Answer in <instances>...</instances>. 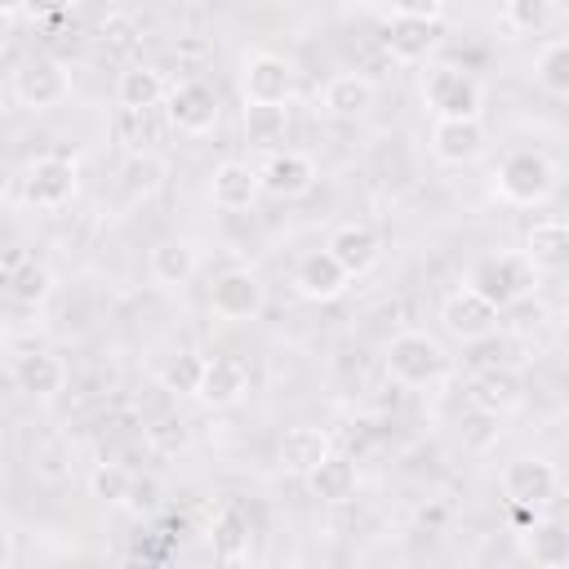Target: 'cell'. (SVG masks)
<instances>
[{
	"mask_svg": "<svg viewBox=\"0 0 569 569\" xmlns=\"http://www.w3.org/2000/svg\"><path fill=\"white\" fill-rule=\"evenodd\" d=\"M538 276H551V271H569V222L565 218H542L525 231V249H520Z\"/></svg>",
	"mask_w": 569,
	"mask_h": 569,
	"instance_id": "cell-22",
	"label": "cell"
},
{
	"mask_svg": "<svg viewBox=\"0 0 569 569\" xmlns=\"http://www.w3.org/2000/svg\"><path fill=\"white\" fill-rule=\"evenodd\" d=\"M556 13H560V9H556L551 0H507V4H498V22L511 27L516 36H533V31H542Z\"/></svg>",
	"mask_w": 569,
	"mask_h": 569,
	"instance_id": "cell-31",
	"label": "cell"
},
{
	"mask_svg": "<svg viewBox=\"0 0 569 569\" xmlns=\"http://www.w3.org/2000/svg\"><path fill=\"white\" fill-rule=\"evenodd\" d=\"M9 378L22 396L31 400H53L62 387H67V360L58 351H44V347H31V351H18L9 360Z\"/></svg>",
	"mask_w": 569,
	"mask_h": 569,
	"instance_id": "cell-12",
	"label": "cell"
},
{
	"mask_svg": "<svg viewBox=\"0 0 569 569\" xmlns=\"http://www.w3.org/2000/svg\"><path fill=\"white\" fill-rule=\"evenodd\" d=\"M520 547H525V556H529L538 569H569V529L556 525V520H533V525H525Z\"/></svg>",
	"mask_w": 569,
	"mask_h": 569,
	"instance_id": "cell-27",
	"label": "cell"
},
{
	"mask_svg": "<svg viewBox=\"0 0 569 569\" xmlns=\"http://www.w3.org/2000/svg\"><path fill=\"white\" fill-rule=\"evenodd\" d=\"M422 102L436 120H480L485 89L480 80L458 62H427L422 71Z\"/></svg>",
	"mask_w": 569,
	"mask_h": 569,
	"instance_id": "cell-1",
	"label": "cell"
},
{
	"mask_svg": "<svg viewBox=\"0 0 569 569\" xmlns=\"http://www.w3.org/2000/svg\"><path fill=\"white\" fill-rule=\"evenodd\" d=\"M164 116H169V124H173L178 133L200 138V133H209V129L218 124L222 102H218L213 84H204V80H182V84L169 89V98H164Z\"/></svg>",
	"mask_w": 569,
	"mask_h": 569,
	"instance_id": "cell-11",
	"label": "cell"
},
{
	"mask_svg": "<svg viewBox=\"0 0 569 569\" xmlns=\"http://www.w3.org/2000/svg\"><path fill=\"white\" fill-rule=\"evenodd\" d=\"M427 147L440 164H471L485 151V124L480 120H436Z\"/></svg>",
	"mask_w": 569,
	"mask_h": 569,
	"instance_id": "cell-21",
	"label": "cell"
},
{
	"mask_svg": "<svg viewBox=\"0 0 569 569\" xmlns=\"http://www.w3.org/2000/svg\"><path fill=\"white\" fill-rule=\"evenodd\" d=\"M498 485H502V498H507L511 507L538 511V507H547V502L560 493V471H556V462H547V458H538V453H520V458H511V462L502 467Z\"/></svg>",
	"mask_w": 569,
	"mask_h": 569,
	"instance_id": "cell-7",
	"label": "cell"
},
{
	"mask_svg": "<svg viewBox=\"0 0 569 569\" xmlns=\"http://www.w3.org/2000/svg\"><path fill=\"white\" fill-rule=\"evenodd\" d=\"M209 307L213 316L231 320V325H244V320H258L262 307H267V284L258 271L249 267H227L222 276H213L209 284Z\"/></svg>",
	"mask_w": 569,
	"mask_h": 569,
	"instance_id": "cell-8",
	"label": "cell"
},
{
	"mask_svg": "<svg viewBox=\"0 0 569 569\" xmlns=\"http://www.w3.org/2000/svg\"><path fill=\"white\" fill-rule=\"evenodd\" d=\"M373 98H378V89L365 71H338L320 89V111L333 120H360L373 107Z\"/></svg>",
	"mask_w": 569,
	"mask_h": 569,
	"instance_id": "cell-19",
	"label": "cell"
},
{
	"mask_svg": "<svg viewBox=\"0 0 569 569\" xmlns=\"http://www.w3.org/2000/svg\"><path fill=\"white\" fill-rule=\"evenodd\" d=\"M382 13H391V18H422V22H445V18H449V4H440V0H413V4H387Z\"/></svg>",
	"mask_w": 569,
	"mask_h": 569,
	"instance_id": "cell-37",
	"label": "cell"
},
{
	"mask_svg": "<svg viewBox=\"0 0 569 569\" xmlns=\"http://www.w3.org/2000/svg\"><path fill=\"white\" fill-rule=\"evenodd\" d=\"M147 445H151L156 453H182V449L191 445V431H187L182 418L164 413V418H156V422L147 427Z\"/></svg>",
	"mask_w": 569,
	"mask_h": 569,
	"instance_id": "cell-35",
	"label": "cell"
},
{
	"mask_svg": "<svg viewBox=\"0 0 569 569\" xmlns=\"http://www.w3.org/2000/svg\"><path fill=\"white\" fill-rule=\"evenodd\" d=\"M240 93L244 107H284L298 93V67L276 49H253L240 67Z\"/></svg>",
	"mask_w": 569,
	"mask_h": 569,
	"instance_id": "cell-4",
	"label": "cell"
},
{
	"mask_svg": "<svg viewBox=\"0 0 569 569\" xmlns=\"http://www.w3.org/2000/svg\"><path fill=\"white\" fill-rule=\"evenodd\" d=\"M316 178H320V169H316V160L307 151H289L284 147V151H271L267 164H262V191H271L280 200L307 196L316 187Z\"/></svg>",
	"mask_w": 569,
	"mask_h": 569,
	"instance_id": "cell-17",
	"label": "cell"
},
{
	"mask_svg": "<svg viewBox=\"0 0 569 569\" xmlns=\"http://www.w3.org/2000/svg\"><path fill=\"white\" fill-rule=\"evenodd\" d=\"M124 178H129V191H133V196H138V191H142V196H151V191L160 187V178H164V164H160L156 156H138V160L129 164V173H124Z\"/></svg>",
	"mask_w": 569,
	"mask_h": 569,
	"instance_id": "cell-36",
	"label": "cell"
},
{
	"mask_svg": "<svg viewBox=\"0 0 569 569\" xmlns=\"http://www.w3.org/2000/svg\"><path fill=\"white\" fill-rule=\"evenodd\" d=\"M538 280H542L538 267H533L520 249H507V253H489V258H480L467 284H471L476 293H485L498 311H507V307L525 302V298L538 289Z\"/></svg>",
	"mask_w": 569,
	"mask_h": 569,
	"instance_id": "cell-2",
	"label": "cell"
},
{
	"mask_svg": "<svg viewBox=\"0 0 569 569\" xmlns=\"http://www.w3.org/2000/svg\"><path fill=\"white\" fill-rule=\"evenodd\" d=\"M89 493L102 498V502H111V507H124L138 493V476L124 462H98L89 471Z\"/></svg>",
	"mask_w": 569,
	"mask_h": 569,
	"instance_id": "cell-30",
	"label": "cell"
},
{
	"mask_svg": "<svg viewBox=\"0 0 569 569\" xmlns=\"http://www.w3.org/2000/svg\"><path fill=\"white\" fill-rule=\"evenodd\" d=\"M289 129V111L284 107H244V138L253 147H271L280 142Z\"/></svg>",
	"mask_w": 569,
	"mask_h": 569,
	"instance_id": "cell-33",
	"label": "cell"
},
{
	"mask_svg": "<svg viewBox=\"0 0 569 569\" xmlns=\"http://www.w3.org/2000/svg\"><path fill=\"white\" fill-rule=\"evenodd\" d=\"M307 489H311V498L338 507V502H351V498H356L360 471H356V462H351L347 453H333L329 462H320V467L307 476Z\"/></svg>",
	"mask_w": 569,
	"mask_h": 569,
	"instance_id": "cell-26",
	"label": "cell"
},
{
	"mask_svg": "<svg viewBox=\"0 0 569 569\" xmlns=\"http://www.w3.org/2000/svg\"><path fill=\"white\" fill-rule=\"evenodd\" d=\"M169 98V84H164V76L156 71V67H147V62H133V67H124L120 76H116V102L129 111V116H147L151 107H160Z\"/></svg>",
	"mask_w": 569,
	"mask_h": 569,
	"instance_id": "cell-25",
	"label": "cell"
},
{
	"mask_svg": "<svg viewBox=\"0 0 569 569\" xmlns=\"http://www.w3.org/2000/svg\"><path fill=\"white\" fill-rule=\"evenodd\" d=\"M249 547H253L249 520H244L240 511H222V516L213 520V551H218L222 560H244Z\"/></svg>",
	"mask_w": 569,
	"mask_h": 569,
	"instance_id": "cell-32",
	"label": "cell"
},
{
	"mask_svg": "<svg viewBox=\"0 0 569 569\" xmlns=\"http://www.w3.org/2000/svg\"><path fill=\"white\" fill-rule=\"evenodd\" d=\"M200 378H204V356H196V351H178L160 369V387L164 391H178V396H196L200 391Z\"/></svg>",
	"mask_w": 569,
	"mask_h": 569,
	"instance_id": "cell-34",
	"label": "cell"
},
{
	"mask_svg": "<svg viewBox=\"0 0 569 569\" xmlns=\"http://www.w3.org/2000/svg\"><path fill=\"white\" fill-rule=\"evenodd\" d=\"M13 98L27 111H53L71 98V71L58 58H31L13 71Z\"/></svg>",
	"mask_w": 569,
	"mask_h": 569,
	"instance_id": "cell-10",
	"label": "cell"
},
{
	"mask_svg": "<svg viewBox=\"0 0 569 569\" xmlns=\"http://www.w3.org/2000/svg\"><path fill=\"white\" fill-rule=\"evenodd\" d=\"M76 191H80V169H76L71 156L44 151V156L27 160V169H22V196H27V204H36V209H62V204H71Z\"/></svg>",
	"mask_w": 569,
	"mask_h": 569,
	"instance_id": "cell-6",
	"label": "cell"
},
{
	"mask_svg": "<svg viewBox=\"0 0 569 569\" xmlns=\"http://www.w3.org/2000/svg\"><path fill=\"white\" fill-rule=\"evenodd\" d=\"M147 271H151V280H156V284L178 289V284H191V276L200 271V253H196V244H191V240L164 236V240H156V244H151V253H147Z\"/></svg>",
	"mask_w": 569,
	"mask_h": 569,
	"instance_id": "cell-23",
	"label": "cell"
},
{
	"mask_svg": "<svg viewBox=\"0 0 569 569\" xmlns=\"http://www.w3.org/2000/svg\"><path fill=\"white\" fill-rule=\"evenodd\" d=\"M249 391V365L240 356H204V378H200V391L196 400L209 405V409H231L240 405Z\"/></svg>",
	"mask_w": 569,
	"mask_h": 569,
	"instance_id": "cell-15",
	"label": "cell"
},
{
	"mask_svg": "<svg viewBox=\"0 0 569 569\" xmlns=\"http://www.w3.org/2000/svg\"><path fill=\"white\" fill-rule=\"evenodd\" d=\"M471 405L493 413V418H507V413H516L525 405V378L516 369H507V365L485 369L476 378V387H471Z\"/></svg>",
	"mask_w": 569,
	"mask_h": 569,
	"instance_id": "cell-24",
	"label": "cell"
},
{
	"mask_svg": "<svg viewBox=\"0 0 569 569\" xmlns=\"http://www.w3.org/2000/svg\"><path fill=\"white\" fill-rule=\"evenodd\" d=\"M493 187H498V196H502L507 204H542V200L556 191V169H551V160H547L542 151L520 147V151H511V156L498 164Z\"/></svg>",
	"mask_w": 569,
	"mask_h": 569,
	"instance_id": "cell-5",
	"label": "cell"
},
{
	"mask_svg": "<svg viewBox=\"0 0 569 569\" xmlns=\"http://www.w3.org/2000/svg\"><path fill=\"white\" fill-rule=\"evenodd\" d=\"M378 18H382V44H387V53L396 58V62H427L431 58V49H436V40H440V22H422V18H391V13H382L378 9Z\"/></svg>",
	"mask_w": 569,
	"mask_h": 569,
	"instance_id": "cell-16",
	"label": "cell"
},
{
	"mask_svg": "<svg viewBox=\"0 0 569 569\" xmlns=\"http://www.w3.org/2000/svg\"><path fill=\"white\" fill-rule=\"evenodd\" d=\"M347 284H351V276L338 267V258H333L329 249H311V253H302L298 267H293V289H298L307 302H333V298L347 293Z\"/></svg>",
	"mask_w": 569,
	"mask_h": 569,
	"instance_id": "cell-14",
	"label": "cell"
},
{
	"mask_svg": "<svg viewBox=\"0 0 569 569\" xmlns=\"http://www.w3.org/2000/svg\"><path fill=\"white\" fill-rule=\"evenodd\" d=\"M4 293H9V302H18V307H44L49 293H53V271H49L44 262L27 258L18 271L4 276Z\"/></svg>",
	"mask_w": 569,
	"mask_h": 569,
	"instance_id": "cell-28",
	"label": "cell"
},
{
	"mask_svg": "<svg viewBox=\"0 0 569 569\" xmlns=\"http://www.w3.org/2000/svg\"><path fill=\"white\" fill-rule=\"evenodd\" d=\"M440 325H445V333L458 338V342H485V338L498 333L502 311H498L485 293H476L471 284H462V289H453V293L440 302Z\"/></svg>",
	"mask_w": 569,
	"mask_h": 569,
	"instance_id": "cell-9",
	"label": "cell"
},
{
	"mask_svg": "<svg viewBox=\"0 0 569 569\" xmlns=\"http://www.w3.org/2000/svg\"><path fill=\"white\" fill-rule=\"evenodd\" d=\"M258 196H262V169H253L249 160H222L209 173V200L222 213H244L258 204Z\"/></svg>",
	"mask_w": 569,
	"mask_h": 569,
	"instance_id": "cell-13",
	"label": "cell"
},
{
	"mask_svg": "<svg viewBox=\"0 0 569 569\" xmlns=\"http://www.w3.org/2000/svg\"><path fill=\"white\" fill-rule=\"evenodd\" d=\"M325 249H329V253L338 258V267L356 280V276L373 271V262L382 258V236H378L369 222H342V227L329 236Z\"/></svg>",
	"mask_w": 569,
	"mask_h": 569,
	"instance_id": "cell-20",
	"label": "cell"
},
{
	"mask_svg": "<svg viewBox=\"0 0 569 569\" xmlns=\"http://www.w3.org/2000/svg\"><path fill=\"white\" fill-rule=\"evenodd\" d=\"M382 360H387L391 382H400V387H427V382H440L449 373L445 347L431 333H422V329H400L387 342V356Z\"/></svg>",
	"mask_w": 569,
	"mask_h": 569,
	"instance_id": "cell-3",
	"label": "cell"
},
{
	"mask_svg": "<svg viewBox=\"0 0 569 569\" xmlns=\"http://www.w3.org/2000/svg\"><path fill=\"white\" fill-rule=\"evenodd\" d=\"M533 80H538L547 93L569 98V36L547 40V44L538 49V58H533Z\"/></svg>",
	"mask_w": 569,
	"mask_h": 569,
	"instance_id": "cell-29",
	"label": "cell"
},
{
	"mask_svg": "<svg viewBox=\"0 0 569 569\" xmlns=\"http://www.w3.org/2000/svg\"><path fill=\"white\" fill-rule=\"evenodd\" d=\"M338 449H333V440H329V431H320V427H289L284 436H280V445H276V462H280V471H289V476H311L320 462H329Z\"/></svg>",
	"mask_w": 569,
	"mask_h": 569,
	"instance_id": "cell-18",
	"label": "cell"
}]
</instances>
